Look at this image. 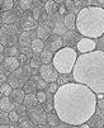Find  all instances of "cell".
Returning a JSON list of instances; mask_svg holds the SVG:
<instances>
[{
    "label": "cell",
    "instance_id": "6da1fadb",
    "mask_svg": "<svg viewBox=\"0 0 104 128\" xmlns=\"http://www.w3.org/2000/svg\"><path fill=\"white\" fill-rule=\"evenodd\" d=\"M54 106L62 123L80 127L94 117L98 99L88 86L68 82L58 88L54 96Z\"/></svg>",
    "mask_w": 104,
    "mask_h": 128
},
{
    "label": "cell",
    "instance_id": "7a4b0ae2",
    "mask_svg": "<svg viewBox=\"0 0 104 128\" xmlns=\"http://www.w3.org/2000/svg\"><path fill=\"white\" fill-rule=\"evenodd\" d=\"M75 82L82 84L95 94H104V52L95 50L80 54L72 71Z\"/></svg>",
    "mask_w": 104,
    "mask_h": 128
},
{
    "label": "cell",
    "instance_id": "3957f363",
    "mask_svg": "<svg viewBox=\"0 0 104 128\" xmlns=\"http://www.w3.org/2000/svg\"><path fill=\"white\" fill-rule=\"evenodd\" d=\"M76 29L84 38H100L104 34V8H82L76 15Z\"/></svg>",
    "mask_w": 104,
    "mask_h": 128
},
{
    "label": "cell",
    "instance_id": "277c9868",
    "mask_svg": "<svg viewBox=\"0 0 104 128\" xmlns=\"http://www.w3.org/2000/svg\"><path fill=\"white\" fill-rule=\"evenodd\" d=\"M76 61H78L76 51L71 47H64L55 53L52 65L60 75H68L74 71Z\"/></svg>",
    "mask_w": 104,
    "mask_h": 128
},
{
    "label": "cell",
    "instance_id": "5b68a950",
    "mask_svg": "<svg viewBox=\"0 0 104 128\" xmlns=\"http://www.w3.org/2000/svg\"><path fill=\"white\" fill-rule=\"evenodd\" d=\"M28 80H29V72L26 67H23L12 72L8 78V81H9L8 84L13 89H22V86H24Z\"/></svg>",
    "mask_w": 104,
    "mask_h": 128
},
{
    "label": "cell",
    "instance_id": "8992f818",
    "mask_svg": "<svg viewBox=\"0 0 104 128\" xmlns=\"http://www.w3.org/2000/svg\"><path fill=\"white\" fill-rule=\"evenodd\" d=\"M28 118L36 126H44V123H47V113L43 109V106H41V105H37L36 108L29 109Z\"/></svg>",
    "mask_w": 104,
    "mask_h": 128
},
{
    "label": "cell",
    "instance_id": "52a82bcc",
    "mask_svg": "<svg viewBox=\"0 0 104 128\" xmlns=\"http://www.w3.org/2000/svg\"><path fill=\"white\" fill-rule=\"evenodd\" d=\"M38 70H40V78L42 80H44L47 84L57 82L60 74L57 72V70L54 67V65H42Z\"/></svg>",
    "mask_w": 104,
    "mask_h": 128
},
{
    "label": "cell",
    "instance_id": "ba28073f",
    "mask_svg": "<svg viewBox=\"0 0 104 128\" xmlns=\"http://www.w3.org/2000/svg\"><path fill=\"white\" fill-rule=\"evenodd\" d=\"M96 43L94 40H90V38H81V41L78 43L76 48L78 51L81 53V54H85V53H90L93 51H95L96 48Z\"/></svg>",
    "mask_w": 104,
    "mask_h": 128
},
{
    "label": "cell",
    "instance_id": "9c48e42d",
    "mask_svg": "<svg viewBox=\"0 0 104 128\" xmlns=\"http://www.w3.org/2000/svg\"><path fill=\"white\" fill-rule=\"evenodd\" d=\"M64 46V38H61V36H56V34H52L50 40H48V50L51 52H57L60 51Z\"/></svg>",
    "mask_w": 104,
    "mask_h": 128
},
{
    "label": "cell",
    "instance_id": "30bf717a",
    "mask_svg": "<svg viewBox=\"0 0 104 128\" xmlns=\"http://www.w3.org/2000/svg\"><path fill=\"white\" fill-rule=\"evenodd\" d=\"M80 41H81L80 34H78V33L72 32V30L65 33V36H64V43L66 44L65 47H71L72 48V46H75V44L78 46V43Z\"/></svg>",
    "mask_w": 104,
    "mask_h": 128
},
{
    "label": "cell",
    "instance_id": "8fae6325",
    "mask_svg": "<svg viewBox=\"0 0 104 128\" xmlns=\"http://www.w3.org/2000/svg\"><path fill=\"white\" fill-rule=\"evenodd\" d=\"M22 28L24 32H29L32 29L38 28V23L33 18V15H26L22 18Z\"/></svg>",
    "mask_w": 104,
    "mask_h": 128
},
{
    "label": "cell",
    "instance_id": "7c38bea8",
    "mask_svg": "<svg viewBox=\"0 0 104 128\" xmlns=\"http://www.w3.org/2000/svg\"><path fill=\"white\" fill-rule=\"evenodd\" d=\"M4 66H5V70L12 74V72H14L19 68L20 62H19L18 57H5L4 58Z\"/></svg>",
    "mask_w": 104,
    "mask_h": 128
},
{
    "label": "cell",
    "instance_id": "4fadbf2b",
    "mask_svg": "<svg viewBox=\"0 0 104 128\" xmlns=\"http://www.w3.org/2000/svg\"><path fill=\"white\" fill-rule=\"evenodd\" d=\"M19 20V15H18V13H13V12H5V13H3V15H2V22H3V26L5 24V26H12V24H14L15 22H18Z\"/></svg>",
    "mask_w": 104,
    "mask_h": 128
},
{
    "label": "cell",
    "instance_id": "5bb4252c",
    "mask_svg": "<svg viewBox=\"0 0 104 128\" xmlns=\"http://www.w3.org/2000/svg\"><path fill=\"white\" fill-rule=\"evenodd\" d=\"M26 91L23 89H14L12 95L9 96L10 100L14 103V104H22L24 103V99H26Z\"/></svg>",
    "mask_w": 104,
    "mask_h": 128
},
{
    "label": "cell",
    "instance_id": "9a60e30c",
    "mask_svg": "<svg viewBox=\"0 0 104 128\" xmlns=\"http://www.w3.org/2000/svg\"><path fill=\"white\" fill-rule=\"evenodd\" d=\"M62 22H64V24H65V27H66L67 29L75 32V29H76V16H75L74 13L66 14V15L64 16Z\"/></svg>",
    "mask_w": 104,
    "mask_h": 128
},
{
    "label": "cell",
    "instance_id": "2e32d148",
    "mask_svg": "<svg viewBox=\"0 0 104 128\" xmlns=\"http://www.w3.org/2000/svg\"><path fill=\"white\" fill-rule=\"evenodd\" d=\"M32 41H33V40H30V33H29V32H23V33H20L19 38H18V43H19V46L23 47V48H28V46L32 44Z\"/></svg>",
    "mask_w": 104,
    "mask_h": 128
},
{
    "label": "cell",
    "instance_id": "e0dca14e",
    "mask_svg": "<svg viewBox=\"0 0 104 128\" xmlns=\"http://www.w3.org/2000/svg\"><path fill=\"white\" fill-rule=\"evenodd\" d=\"M38 99H37V95L36 94H27L26 95V99H24V106L28 108V109H32V108H36L38 105Z\"/></svg>",
    "mask_w": 104,
    "mask_h": 128
},
{
    "label": "cell",
    "instance_id": "ac0fdd59",
    "mask_svg": "<svg viewBox=\"0 0 104 128\" xmlns=\"http://www.w3.org/2000/svg\"><path fill=\"white\" fill-rule=\"evenodd\" d=\"M0 106H2V110L5 113H10L12 110H14V105H13V102L8 98V96H2V100H0Z\"/></svg>",
    "mask_w": 104,
    "mask_h": 128
},
{
    "label": "cell",
    "instance_id": "d6986e66",
    "mask_svg": "<svg viewBox=\"0 0 104 128\" xmlns=\"http://www.w3.org/2000/svg\"><path fill=\"white\" fill-rule=\"evenodd\" d=\"M54 52H51L50 50H44L41 54H40V60L42 62V65H51V62L54 61Z\"/></svg>",
    "mask_w": 104,
    "mask_h": 128
},
{
    "label": "cell",
    "instance_id": "ffe728a7",
    "mask_svg": "<svg viewBox=\"0 0 104 128\" xmlns=\"http://www.w3.org/2000/svg\"><path fill=\"white\" fill-rule=\"evenodd\" d=\"M30 48L33 51V53H42L44 50V43H43V40H40V38H34L32 41V44H30Z\"/></svg>",
    "mask_w": 104,
    "mask_h": 128
},
{
    "label": "cell",
    "instance_id": "44dd1931",
    "mask_svg": "<svg viewBox=\"0 0 104 128\" xmlns=\"http://www.w3.org/2000/svg\"><path fill=\"white\" fill-rule=\"evenodd\" d=\"M37 37L40 40H46V38H50V27L47 24H40L38 28H37Z\"/></svg>",
    "mask_w": 104,
    "mask_h": 128
},
{
    "label": "cell",
    "instance_id": "7402d4cb",
    "mask_svg": "<svg viewBox=\"0 0 104 128\" xmlns=\"http://www.w3.org/2000/svg\"><path fill=\"white\" fill-rule=\"evenodd\" d=\"M37 89H38V85H37V81H34V80H28L26 85L23 86V90L26 91V94H34Z\"/></svg>",
    "mask_w": 104,
    "mask_h": 128
},
{
    "label": "cell",
    "instance_id": "603a6c76",
    "mask_svg": "<svg viewBox=\"0 0 104 128\" xmlns=\"http://www.w3.org/2000/svg\"><path fill=\"white\" fill-rule=\"evenodd\" d=\"M60 118L56 113H48L47 114V123L51 127H58L60 126Z\"/></svg>",
    "mask_w": 104,
    "mask_h": 128
},
{
    "label": "cell",
    "instance_id": "cb8c5ba5",
    "mask_svg": "<svg viewBox=\"0 0 104 128\" xmlns=\"http://www.w3.org/2000/svg\"><path fill=\"white\" fill-rule=\"evenodd\" d=\"M13 88L9 85V84H2V86H0V93H2V96H10L12 93H13Z\"/></svg>",
    "mask_w": 104,
    "mask_h": 128
},
{
    "label": "cell",
    "instance_id": "d4e9b609",
    "mask_svg": "<svg viewBox=\"0 0 104 128\" xmlns=\"http://www.w3.org/2000/svg\"><path fill=\"white\" fill-rule=\"evenodd\" d=\"M5 53H6V57H18L20 54L18 47H15V46H10L5 48Z\"/></svg>",
    "mask_w": 104,
    "mask_h": 128
},
{
    "label": "cell",
    "instance_id": "484cf974",
    "mask_svg": "<svg viewBox=\"0 0 104 128\" xmlns=\"http://www.w3.org/2000/svg\"><path fill=\"white\" fill-rule=\"evenodd\" d=\"M0 6H2V9H3V13L10 12L13 9V6H14V2L13 0H2V2H0Z\"/></svg>",
    "mask_w": 104,
    "mask_h": 128
},
{
    "label": "cell",
    "instance_id": "4316f807",
    "mask_svg": "<svg viewBox=\"0 0 104 128\" xmlns=\"http://www.w3.org/2000/svg\"><path fill=\"white\" fill-rule=\"evenodd\" d=\"M44 10H46V13L48 15L50 14H54L57 10V3L56 2H47L46 3V6H44Z\"/></svg>",
    "mask_w": 104,
    "mask_h": 128
},
{
    "label": "cell",
    "instance_id": "83f0119b",
    "mask_svg": "<svg viewBox=\"0 0 104 128\" xmlns=\"http://www.w3.org/2000/svg\"><path fill=\"white\" fill-rule=\"evenodd\" d=\"M18 4H19V8H20V10H23V12H27V10H29V9L32 8V5H33V2H30V0H20V2H19Z\"/></svg>",
    "mask_w": 104,
    "mask_h": 128
},
{
    "label": "cell",
    "instance_id": "f1b7e54d",
    "mask_svg": "<svg viewBox=\"0 0 104 128\" xmlns=\"http://www.w3.org/2000/svg\"><path fill=\"white\" fill-rule=\"evenodd\" d=\"M19 128H34V124L32 123V120L28 118H23L19 120Z\"/></svg>",
    "mask_w": 104,
    "mask_h": 128
},
{
    "label": "cell",
    "instance_id": "f546056e",
    "mask_svg": "<svg viewBox=\"0 0 104 128\" xmlns=\"http://www.w3.org/2000/svg\"><path fill=\"white\" fill-rule=\"evenodd\" d=\"M42 66V62L38 57H30L29 60V67L30 68H40Z\"/></svg>",
    "mask_w": 104,
    "mask_h": 128
},
{
    "label": "cell",
    "instance_id": "4dcf8cb0",
    "mask_svg": "<svg viewBox=\"0 0 104 128\" xmlns=\"http://www.w3.org/2000/svg\"><path fill=\"white\" fill-rule=\"evenodd\" d=\"M8 119H9L12 123H19V120H20L19 114L16 113V110H12L10 113H8Z\"/></svg>",
    "mask_w": 104,
    "mask_h": 128
},
{
    "label": "cell",
    "instance_id": "1f68e13d",
    "mask_svg": "<svg viewBox=\"0 0 104 128\" xmlns=\"http://www.w3.org/2000/svg\"><path fill=\"white\" fill-rule=\"evenodd\" d=\"M43 109L47 112H52L55 110V106H54V99H47L46 103H43Z\"/></svg>",
    "mask_w": 104,
    "mask_h": 128
},
{
    "label": "cell",
    "instance_id": "d6a6232c",
    "mask_svg": "<svg viewBox=\"0 0 104 128\" xmlns=\"http://www.w3.org/2000/svg\"><path fill=\"white\" fill-rule=\"evenodd\" d=\"M65 24H64V22H61V23H56L55 24V29H54V32H55V34L56 36H60V34H62V33H65Z\"/></svg>",
    "mask_w": 104,
    "mask_h": 128
},
{
    "label": "cell",
    "instance_id": "836d02e7",
    "mask_svg": "<svg viewBox=\"0 0 104 128\" xmlns=\"http://www.w3.org/2000/svg\"><path fill=\"white\" fill-rule=\"evenodd\" d=\"M36 95H37V99H38V103H40V104L46 103V100H47V94L44 93L43 90H38L37 93H36Z\"/></svg>",
    "mask_w": 104,
    "mask_h": 128
},
{
    "label": "cell",
    "instance_id": "e575fe53",
    "mask_svg": "<svg viewBox=\"0 0 104 128\" xmlns=\"http://www.w3.org/2000/svg\"><path fill=\"white\" fill-rule=\"evenodd\" d=\"M58 84L57 82H52V84H48V86H47V90H48V93H51V94H56L57 93V90H58Z\"/></svg>",
    "mask_w": 104,
    "mask_h": 128
},
{
    "label": "cell",
    "instance_id": "d590c367",
    "mask_svg": "<svg viewBox=\"0 0 104 128\" xmlns=\"http://www.w3.org/2000/svg\"><path fill=\"white\" fill-rule=\"evenodd\" d=\"M65 6H66V9L67 10H70V12H72V10H75L76 12V9H75V3L74 2H65Z\"/></svg>",
    "mask_w": 104,
    "mask_h": 128
},
{
    "label": "cell",
    "instance_id": "8d00e7d4",
    "mask_svg": "<svg viewBox=\"0 0 104 128\" xmlns=\"http://www.w3.org/2000/svg\"><path fill=\"white\" fill-rule=\"evenodd\" d=\"M41 8H34L33 9V18H34V19H36V20H38V18H40V15H41Z\"/></svg>",
    "mask_w": 104,
    "mask_h": 128
},
{
    "label": "cell",
    "instance_id": "74e56055",
    "mask_svg": "<svg viewBox=\"0 0 104 128\" xmlns=\"http://www.w3.org/2000/svg\"><path fill=\"white\" fill-rule=\"evenodd\" d=\"M37 85H38V89H41V90H43L46 86H48V85H47V82H46L44 80H42L41 78L37 80Z\"/></svg>",
    "mask_w": 104,
    "mask_h": 128
},
{
    "label": "cell",
    "instance_id": "f35d334b",
    "mask_svg": "<svg viewBox=\"0 0 104 128\" xmlns=\"http://www.w3.org/2000/svg\"><path fill=\"white\" fill-rule=\"evenodd\" d=\"M18 60H19L20 65H24L27 62V56H26V54H23V53H20L19 56H18Z\"/></svg>",
    "mask_w": 104,
    "mask_h": 128
},
{
    "label": "cell",
    "instance_id": "ab89813d",
    "mask_svg": "<svg viewBox=\"0 0 104 128\" xmlns=\"http://www.w3.org/2000/svg\"><path fill=\"white\" fill-rule=\"evenodd\" d=\"M58 128H80L78 126H70V124H66V123H61L58 126Z\"/></svg>",
    "mask_w": 104,
    "mask_h": 128
},
{
    "label": "cell",
    "instance_id": "60d3db41",
    "mask_svg": "<svg viewBox=\"0 0 104 128\" xmlns=\"http://www.w3.org/2000/svg\"><path fill=\"white\" fill-rule=\"evenodd\" d=\"M66 10H67V9H66V6H65V4H64V5H61V6L58 8V14H61V15H64Z\"/></svg>",
    "mask_w": 104,
    "mask_h": 128
},
{
    "label": "cell",
    "instance_id": "b9f144b4",
    "mask_svg": "<svg viewBox=\"0 0 104 128\" xmlns=\"http://www.w3.org/2000/svg\"><path fill=\"white\" fill-rule=\"evenodd\" d=\"M96 47H98V50H99V51H103V52H104V40H102V41L98 43V46H96Z\"/></svg>",
    "mask_w": 104,
    "mask_h": 128
},
{
    "label": "cell",
    "instance_id": "7bdbcfd3",
    "mask_svg": "<svg viewBox=\"0 0 104 128\" xmlns=\"http://www.w3.org/2000/svg\"><path fill=\"white\" fill-rule=\"evenodd\" d=\"M98 106L102 108V109H104V99H99L98 100Z\"/></svg>",
    "mask_w": 104,
    "mask_h": 128
},
{
    "label": "cell",
    "instance_id": "ee69618b",
    "mask_svg": "<svg viewBox=\"0 0 104 128\" xmlns=\"http://www.w3.org/2000/svg\"><path fill=\"white\" fill-rule=\"evenodd\" d=\"M80 128H92L88 123H85V124H82V126H80Z\"/></svg>",
    "mask_w": 104,
    "mask_h": 128
},
{
    "label": "cell",
    "instance_id": "f6af8a7d",
    "mask_svg": "<svg viewBox=\"0 0 104 128\" xmlns=\"http://www.w3.org/2000/svg\"><path fill=\"white\" fill-rule=\"evenodd\" d=\"M0 128H10V127L6 126V124H2V126H0Z\"/></svg>",
    "mask_w": 104,
    "mask_h": 128
},
{
    "label": "cell",
    "instance_id": "bcb514c9",
    "mask_svg": "<svg viewBox=\"0 0 104 128\" xmlns=\"http://www.w3.org/2000/svg\"><path fill=\"white\" fill-rule=\"evenodd\" d=\"M34 128H47V127H46V126H36Z\"/></svg>",
    "mask_w": 104,
    "mask_h": 128
},
{
    "label": "cell",
    "instance_id": "7dc6e473",
    "mask_svg": "<svg viewBox=\"0 0 104 128\" xmlns=\"http://www.w3.org/2000/svg\"><path fill=\"white\" fill-rule=\"evenodd\" d=\"M47 128H58V127H51V126H48Z\"/></svg>",
    "mask_w": 104,
    "mask_h": 128
},
{
    "label": "cell",
    "instance_id": "c3c4849f",
    "mask_svg": "<svg viewBox=\"0 0 104 128\" xmlns=\"http://www.w3.org/2000/svg\"><path fill=\"white\" fill-rule=\"evenodd\" d=\"M103 128H104V126H103Z\"/></svg>",
    "mask_w": 104,
    "mask_h": 128
}]
</instances>
